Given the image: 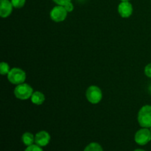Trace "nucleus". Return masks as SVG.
Listing matches in <instances>:
<instances>
[{
	"label": "nucleus",
	"instance_id": "f257e3e1",
	"mask_svg": "<svg viewBox=\"0 0 151 151\" xmlns=\"http://www.w3.org/2000/svg\"><path fill=\"white\" fill-rule=\"evenodd\" d=\"M137 120L141 128L151 127V106L145 105L139 109L137 115Z\"/></svg>",
	"mask_w": 151,
	"mask_h": 151
},
{
	"label": "nucleus",
	"instance_id": "f03ea898",
	"mask_svg": "<svg viewBox=\"0 0 151 151\" xmlns=\"http://www.w3.org/2000/svg\"><path fill=\"white\" fill-rule=\"evenodd\" d=\"M33 92L34 91L32 87L26 83L17 85L15 87L14 91H13L15 97L20 100H29Z\"/></svg>",
	"mask_w": 151,
	"mask_h": 151
},
{
	"label": "nucleus",
	"instance_id": "7ed1b4c3",
	"mask_svg": "<svg viewBox=\"0 0 151 151\" xmlns=\"http://www.w3.org/2000/svg\"><path fill=\"white\" fill-rule=\"evenodd\" d=\"M7 78L10 83L17 86L25 82L27 75L26 72L21 68L13 67L10 69Z\"/></svg>",
	"mask_w": 151,
	"mask_h": 151
},
{
	"label": "nucleus",
	"instance_id": "20e7f679",
	"mask_svg": "<svg viewBox=\"0 0 151 151\" xmlns=\"http://www.w3.org/2000/svg\"><path fill=\"white\" fill-rule=\"evenodd\" d=\"M86 97L91 104H98L103 99V91L97 86L91 85L86 91Z\"/></svg>",
	"mask_w": 151,
	"mask_h": 151
},
{
	"label": "nucleus",
	"instance_id": "39448f33",
	"mask_svg": "<svg viewBox=\"0 0 151 151\" xmlns=\"http://www.w3.org/2000/svg\"><path fill=\"white\" fill-rule=\"evenodd\" d=\"M134 141L141 146L146 145L151 141V131L147 128H142L136 132Z\"/></svg>",
	"mask_w": 151,
	"mask_h": 151
},
{
	"label": "nucleus",
	"instance_id": "423d86ee",
	"mask_svg": "<svg viewBox=\"0 0 151 151\" xmlns=\"http://www.w3.org/2000/svg\"><path fill=\"white\" fill-rule=\"evenodd\" d=\"M68 12L65 9L64 6L56 5L53 7L50 13V19L56 23L62 22L66 19Z\"/></svg>",
	"mask_w": 151,
	"mask_h": 151
},
{
	"label": "nucleus",
	"instance_id": "0eeeda50",
	"mask_svg": "<svg viewBox=\"0 0 151 151\" xmlns=\"http://www.w3.org/2000/svg\"><path fill=\"white\" fill-rule=\"evenodd\" d=\"M117 10L118 13L121 17L123 19H128L132 16L133 12H134V7L130 1H121L118 5Z\"/></svg>",
	"mask_w": 151,
	"mask_h": 151
},
{
	"label": "nucleus",
	"instance_id": "6e6552de",
	"mask_svg": "<svg viewBox=\"0 0 151 151\" xmlns=\"http://www.w3.org/2000/svg\"><path fill=\"white\" fill-rule=\"evenodd\" d=\"M50 140H51L50 134L46 131H38L35 135V144L42 147L48 145Z\"/></svg>",
	"mask_w": 151,
	"mask_h": 151
},
{
	"label": "nucleus",
	"instance_id": "1a4fd4ad",
	"mask_svg": "<svg viewBox=\"0 0 151 151\" xmlns=\"http://www.w3.org/2000/svg\"><path fill=\"white\" fill-rule=\"evenodd\" d=\"M13 6L10 0H0V16L3 19L9 17L13 12Z\"/></svg>",
	"mask_w": 151,
	"mask_h": 151
},
{
	"label": "nucleus",
	"instance_id": "9d476101",
	"mask_svg": "<svg viewBox=\"0 0 151 151\" xmlns=\"http://www.w3.org/2000/svg\"><path fill=\"white\" fill-rule=\"evenodd\" d=\"M45 99L46 97L44 94L40 91H34L30 97L31 102L34 105H36V106H41V105H42L44 103V101H45Z\"/></svg>",
	"mask_w": 151,
	"mask_h": 151
},
{
	"label": "nucleus",
	"instance_id": "9b49d317",
	"mask_svg": "<svg viewBox=\"0 0 151 151\" xmlns=\"http://www.w3.org/2000/svg\"><path fill=\"white\" fill-rule=\"evenodd\" d=\"M22 142L27 147L35 143V135L30 132H25L22 136Z\"/></svg>",
	"mask_w": 151,
	"mask_h": 151
},
{
	"label": "nucleus",
	"instance_id": "f8f14e48",
	"mask_svg": "<svg viewBox=\"0 0 151 151\" xmlns=\"http://www.w3.org/2000/svg\"><path fill=\"white\" fill-rule=\"evenodd\" d=\"M83 151H103V149L99 143L91 142L85 147Z\"/></svg>",
	"mask_w": 151,
	"mask_h": 151
},
{
	"label": "nucleus",
	"instance_id": "ddd939ff",
	"mask_svg": "<svg viewBox=\"0 0 151 151\" xmlns=\"http://www.w3.org/2000/svg\"><path fill=\"white\" fill-rule=\"evenodd\" d=\"M10 69H10V65H9L7 62H1V63H0V74H1L2 76L8 75Z\"/></svg>",
	"mask_w": 151,
	"mask_h": 151
},
{
	"label": "nucleus",
	"instance_id": "4468645a",
	"mask_svg": "<svg viewBox=\"0 0 151 151\" xmlns=\"http://www.w3.org/2000/svg\"><path fill=\"white\" fill-rule=\"evenodd\" d=\"M13 7L16 9H20L25 5L26 0H10Z\"/></svg>",
	"mask_w": 151,
	"mask_h": 151
},
{
	"label": "nucleus",
	"instance_id": "2eb2a0df",
	"mask_svg": "<svg viewBox=\"0 0 151 151\" xmlns=\"http://www.w3.org/2000/svg\"><path fill=\"white\" fill-rule=\"evenodd\" d=\"M24 151H44L42 149V147L36 144H33L32 145H29L27 147Z\"/></svg>",
	"mask_w": 151,
	"mask_h": 151
},
{
	"label": "nucleus",
	"instance_id": "dca6fc26",
	"mask_svg": "<svg viewBox=\"0 0 151 151\" xmlns=\"http://www.w3.org/2000/svg\"><path fill=\"white\" fill-rule=\"evenodd\" d=\"M144 72L145 75L147 78H150L151 79V63L146 65L144 69Z\"/></svg>",
	"mask_w": 151,
	"mask_h": 151
},
{
	"label": "nucleus",
	"instance_id": "f3484780",
	"mask_svg": "<svg viewBox=\"0 0 151 151\" xmlns=\"http://www.w3.org/2000/svg\"><path fill=\"white\" fill-rule=\"evenodd\" d=\"M64 7L68 13H72V12L74 10V8H75V7H74V4H72V1H70V2H68L67 4H65Z\"/></svg>",
	"mask_w": 151,
	"mask_h": 151
},
{
	"label": "nucleus",
	"instance_id": "a211bd4d",
	"mask_svg": "<svg viewBox=\"0 0 151 151\" xmlns=\"http://www.w3.org/2000/svg\"><path fill=\"white\" fill-rule=\"evenodd\" d=\"M57 5H62L64 6L65 4H67L68 2L72 1V0H52Z\"/></svg>",
	"mask_w": 151,
	"mask_h": 151
},
{
	"label": "nucleus",
	"instance_id": "6ab92c4d",
	"mask_svg": "<svg viewBox=\"0 0 151 151\" xmlns=\"http://www.w3.org/2000/svg\"><path fill=\"white\" fill-rule=\"evenodd\" d=\"M134 151H145V150H143V149H139V148H138V149H136V150H134Z\"/></svg>",
	"mask_w": 151,
	"mask_h": 151
},
{
	"label": "nucleus",
	"instance_id": "aec40b11",
	"mask_svg": "<svg viewBox=\"0 0 151 151\" xmlns=\"http://www.w3.org/2000/svg\"><path fill=\"white\" fill-rule=\"evenodd\" d=\"M121 1H131V0H120Z\"/></svg>",
	"mask_w": 151,
	"mask_h": 151
},
{
	"label": "nucleus",
	"instance_id": "412c9836",
	"mask_svg": "<svg viewBox=\"0 0 151 151\" xmlns=\"http://www.w3.org/2000/svg\"><path fill=\"white\" fill-rule=\"evenodd\" d=\"M149 129H150V131H151V127H150V128H149Z\"/></svg>",
	"mask_w": 151,
	"mask_h": 151
},
{
	"label": "nucleus",
	"instance_id": "4be33fe9",
	"mask_svg": "<svg viewBox=\"0 0 151 151\" xmlns=\"http://www.w3.org/2000/svg\"><path fill=\"white\" fill-rule=\"evenodd\" d=\"M150 1H151V0H150Z\"/></svg>",
	"mask_w": 151,
	"mask_h": 151
}]
</instances>
